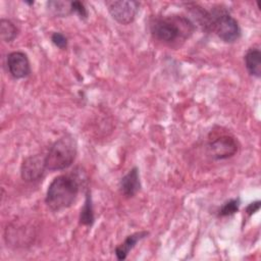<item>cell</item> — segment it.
<instances>
[{"instance_id":"1","label":"cell","mask_w":261,"mask_h":261,"mask_svg":"<svg viewBox=\"0 0 261 261\" xmlns=\"http://www.w3.org/2000/svg\"><path fill=\"white\" fill-rule=\"evenodd\" d=\"M80 191L76 178L69 174L56 176L48 186L46 192V205L53 211H60L70 207Z\"/></svg>"},{"instance_id":"2","label":"cell","mask_w":261,"mask_h":261,"mask_svg":"<svg viewBox=\"0 0 261 261\" xmlns=\"http://www.w3.org/2000/svg\"><path fill=\"white\" fill-rule=\"evenodd\" d=\"M194 31L190 19L184 16H164L151 23V33L155 39L166 44L186 40Z\"/></svg>"},{"instance_id":"3","label":"cell","mask_w":261,"mask_h":261,"mask_svg":"<svg viewBox=\"0 0 261 261\" xmlns=\"http://www.w3.org/2000/svg\"><path fill=\"white\" fill-rule=\"evenodd\" d=\"M77 144L71 135H64L56 140L45 155L47 170L56 171L68 168L74 161Z\"/></svg>"},{"instance_id":"4","label":"cell","mask_w":261,"mask_h":261,"mask_svg":"<svg viewBox=\"0 0 261 261\" xmlns=\"http://www.w3.org/2000/svg\"><path fill=\"white\" fill-rule=\"evenodd\" d=\"M211 31L225 43H234L241 37V28L238 20L224 8H213L209 11Z\"/></svg>"},{"instance_id":"5","label":"cell","mask_w":261,"mask_h":261,"mask_svg":"<svg viewBox=\"0 0 261 261\" xmlns=\"http://www.w3.org/2000/svg\"><path fill=\"white\" fill-rule=\"evenodd\" d=\"M107 10L111 17L120 24H129L132 23L139 11L140 3L138 1H106Z\"/></svg>"},{"instance_id":"6","label":"cell","mask_w":261,"mask_h":261,"mask_svg":"<svg viewBox=\"0 0 261 261\" xmlns=\"http://www.w3.org/2000/svg\"><path fill=\"white\" fill-rule=\"evenodd\" d=\"M238 140L230 135H221L216 137L208 144V151L212 158L224 160L232 157L238 153Z\"/></svg>"},{"instance_id":"7","label":"cell","mask_w":261,"mask_h":261,"mask_svg":"<svg viewBox=\"0 0 261 261\" xmlns=\"http://www.w3.org/2000/svg\"><path fill=\"white\" fill-rule=\"evenodd\" d=\"M47 170L45 156L42 154L31 155L23 159L20 165V176L24 181L34 182L40 180Z\"/></svg>"},{"instance_id":"8","label":"cell","mask_w":261,"mask_h":261,"mask_svg":"<svg viewBox=\"0 0 261 261\" xmlns=\"http://www.w3.org/2000/svg\"><path fill=\"white\" fill-rule=\"evenodd\" d=\"M7 69L10 75L15 79L27 77L31 73V64L28 55L21 51H13L7 55Z\"/></svg>"},{"instance_id":"9","label":"cell","mask_w":261,"mask_h":261,"mask_svg":"<svg viewBox=\"0 0 261 261\" xmlns=\"http://www.w3.org/2000/svg\"><path fill=\"white\" fill-rule=\"evenodd\" d=\"M141 189L138 167H133L119 181V191L125 198H133Z\"/></svg>"},{"instance_id":"10","label":"cell","mask_w":261,"mask_h":261,"mask_svg":"<svg viewBox=\"0 0 261 261\" xmlns=\"http://www.w3.org/2000/svg\"><path fill=\"white\" fill-rule=\"evenodd\" d=\"M148 234H149L148 231L141 230V231H137V232H134V233L127 236L121 244L116 246L115 251H114V253L116 255V258L118 260L125 259L127 257V255L129 254V252L136 247V245L141 240L145 239Z\"/></svg>"},{"instance_id":"11","label":"cell","mask_w":261,"mask_h":261,"mask_svg":"<svg viewBox=\"0 0 261 261\" xmlns=\"http://www.w3.org/2000/svg\"><path fill=\"white\" fill-rule=\"evenodd\" d=\"M245 66L248 70V72L255 76L260 77L261 76V51L258 47L250 48L245 56H244Z\"/></svg>"},{"instance_id":"12","label":"cell","mask_w":261,"mask_h":261,"mask_svg":"<svg viewBox=\"0 0 261 261\" xmlns=\"http://www.w3.org/2000/svg\"><path fill=\"white\" fill-rule=\"evenodd\" d=\"M94 221H95V216H94V209L92 204V197L90 192H87L86 200L80 213V223L86 226H91L94 223Z\"/></svg>"},{"instance_id":"13","label":"cell","mask_w":261,"mask_h":261,"mask_svg":"<svg viewBox=\"0 0 261 261\" xmlns=\"http://www.w3.org/2000/svg\"><path fill=\"white\" fill-rule=\"evenodd\" d=\"M47 9L52 15L57 17H65L72 13L71 2L68 1H48Z\"/></svg>"},{"instance_id":"14","label":"cell","mask_w":261,"mask_h":261,"mask_svg":"<svg viewBox=\"0 0 261 261\" xmlns=\"http://www.w3.org/2000/svg\"><path fill=\"white\" fill-rule=\"evenodd\" d=\"M17 34L18 30L11 20L5 18H2L0 20V36L4 42H12L17 37Z\"/></svg>"},{"instance_id":"15","label":"cell","mask_w":261,"mask_h":261,"mask_svg":"<svg viewBox=\"0 0 261 261\" xmlns=\"http://www.w3.org/2000/svg\"><path fill=\"white\" fill-rule=\"evenodd\" d=\"M241 205V200L240 198H234L226 201L219 209L218 211V216L224 217V216H230L238 212L239 208Z\"/></svg>"},{"instance_id":"16","label":"cell","mask_w":261,"mask_h":261,"mask_svg":"<svg viewBox=\"0 0 261 261\" xmlns=\"http://www.w3.org/2000/svg\"><path fill=\"white\" fill-rule=\"evenodd\" d=\"M51 41L57 48L61 50H64L67 48V44H68L67 38L60 32H54L51 35Z\"/></svg>"},{"instance_id":"17","label":"cell","mask_w":261,"mask_h":261,"mask_svg":"<svg viewBox=\"0 0 261 261\" xmlns=\"http://www.w3.org/2000/svg\"><path fill=\"white\" fill-rule=\"evenodd\" d=\"M71 10L72 12L76 13L82 19H87L88 18V10L85 6V4L81 1H71Z\"/></svg>"},{"instance_id":"18","label":"cell","mask_w":261,"mask_h":261,"mask_svg":"<svg viewBox=\"0 0 261 261\" xmlns=\"http://www.w3.org/2000/svg\"><path fill=\"white\" fill-rule=\"evenodd\" d=\"M260 209V201H255L253 203H250L247 208H246V212L249 216H251L252 214H254L255 212H257Z\"/></svg>"},{"instance_id":"19","label":"cell","mask_w":261,"mask_h":261,"mask_svg":"<svg viewBox=\"0 0 261 261\" xmlns=\"http://www.w3.org/2000/svg\"><path fill=\"white\" fill-rule=\"evenodd\" d=\"M24 3H27V4H29V5H34V1H31V2H29V1H24Z\"/></svg>"}]
</instances>
